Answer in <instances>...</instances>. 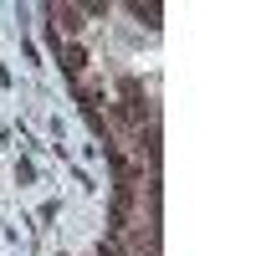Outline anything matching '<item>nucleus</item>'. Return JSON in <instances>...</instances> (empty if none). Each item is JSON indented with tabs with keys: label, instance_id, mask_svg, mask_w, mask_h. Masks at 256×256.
<instances>
[{
	"label": "nucleus",
	"instance_id": "1",
	"mask_svg": "<svg viewBox=\"0 0 256 256\" xmlns=\"http://www.w3.org/2000/svg\"><path fill=\"white\" fill-rule=\"evenodd\" d=\"M56 62H62V72L77 77V82H82V72H88V52H82L77 41H56Z\"/></svg>",
	"mask_w": 256,
	"mask_h": 256
},
{
	"label": "nucleus",
	"instance_id": "2",
	"mask_svg": "<svg viewBox=\"0 0 256 256\" xmlns=\"http://www.w3.org/2000/svg\"><path fill=\"white\" fill-rule=\"evenodd\" d=\"M82 16H88V6H52V26H56V41L72 36L82 26Z\"/></svg>",
	"mask_w": 256,
	"mask_h": 256
}]
</instances>
